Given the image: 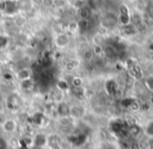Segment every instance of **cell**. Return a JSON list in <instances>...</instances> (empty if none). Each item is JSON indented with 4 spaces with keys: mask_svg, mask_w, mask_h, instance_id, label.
Listing matches in <instances>:
<instances>
[{
    "mask_svg": "<svg viewBox=\"0 0 153 149\" xmlns=\"http://www.w3.org/2000/svg\"><path fill=\"white\" fill-rule=\"evenodd\" d=\"M0 126L2 131L7 134H13L18 130V122L14 119H5Z\"/></svg>",
    "mask_w": 153,
    "mask_h": 149,
    "instance_id": "cell-3",
    "label": "cell"
},
{
    "mask_svg": "<svg viewBox=\"0 0 153 149\" xmlns=\"http://www.w3.org/2000/svg\"><path fill=\"white\" fill-rule=\"evenodd\" d=\"M34 87V81L33 79H27V80H23V81H20V88L22 90H25V92H28V90L33 89Z\"/></svg>",
    "mask_w": 153,
    "mask_h": 149,
    "instance_id": "cell-12",
    "label": "cell"
},
{
    "mask_svg": "<svg viewBox=\"0 0 153 149\" xmlns=\"http://www.w3.org/2000/svg\"><path fill=\"white\" fill-rule=\"evenodd\" d=\"M22 103H23V101H22L21 97L17 94H11L7 98V107L9 110H18L22 106Z\"/></svg>",
    "mask_w": 153,
    "mask_h": 149,
    "instance_id": "cell-1",
    "label": "cell"
},
{
    "mask_svg": "<svg viewBox=\"0 0 153 149\" xmlns=\"http://www.w3.org/2000/svg\"><path fill=\"white\" fill-rule=\"evenodd\" d=\"M92 51H94V56H102L104 54V47L102 44H94Z\"/></svg>",
    "mask_w": 153,
    "mask_h": 149,
    "instance_id": "cell-15",
    "label": "cell"
},
{
    "mask_svg": "<svg viewBox=\"0 0 153 149\" xmlns=\"http://www.w3.org/2000/svg\"><path fill=\"white\" fill-rule=\"evenodd\" d=\"M9 44V37L7 35L0 34V48H5Z\"/></svg>",
    "mask_w": 153,
    "mask_h": 149,
    "instance_id": "cell-16",
    "label": "cell"
},
{
    "mask_svg": "<svg viewBox=\"0 0 153 149\" xmlns=\"http://www.w3.org/2000/svg\"><path fill=\"white\" fill-rule=\"evenodd\" d=\"M76 67V64L74 63V61H70V62H68V63L66 64V68H67V70H69V72L74 70Z\"/></svg>",
    "mask_w": 153,
    "mask_h": 149,
    "instance_id": "cell-20",
    "label": "cell"
},
{
    "mask_svg": "<svg viewBox=\"0 0 153 149\" xmlns=\"http://www.w3.org/2000/svg\"><path fill=\"white\" fill-rule=\"evenodd\" d=\"M83 85V80L80 77H74L71 79V86L74 88H79Z\"/></svg>",
    "mask_w": 153,
    "mask_h": 149,
    "instance_id": "cell-14",
    "label": "cell"
},
{
    "mask_svg": "<svg viewBox=\"0 0 153 149\" xmlns=\"http://www.w3.org/2000/svg\"><path fill=\"white\" fill-rule=\"evenodd\" d=\"M19 11V5H18L17 0H5V7L3 14L7 16H14Z\"/></svg>",
    "mask_w": 153,
    "mask_h": 149,
    "instance_id": "cell-5",
    "label": "cell"
},
{
    "mask_svg": "<svg viewBox=\"0 0 153 149\" xmlns=\"http://www.w3.org/2000/svg\"><path fill=\"white\" fill-rule=\"evenodd\" d=\"M70 112V105H68L65 102H61L57 106V113L60 117H69Z\"/></svg>",
    "mask_w": 153,
    "mask_h": 149,
    "instance_id": "cell-8",
    "label": "cell"
},
{
    "mask_svg": "<svg viewBox=\"0 0 153 149\" xmlns=\"http://www.w3.org/2000/svg\"><path fill=\"white\" fill-rule=\"evenodd\" d=\"M145 84H146L147 88L151 92H153V77H148L145 80Z\"/></svg>",
    "mask_w": 153,
    "mask_h": 149,
    "instance_id": "cell-17",
    "label": "cell"
},
{
    "mask_svg": "<svg viewBox=\"0 0 153 149\" xmlns=\"http://www.w3.org/2000/svg\"><path fill=\"white\" fill-rule=\"evenodd\" d=\"M48 145V136L43 132H38L35 133L33 136V146L35 148L44 149Z\"/></svg>",
    "mask_w": 153,
    "mask_h": 149,
    "instance_id": "cell-2",
    "label": "cell"
},
{
    "mask_svg": "<svg viewBox=\"0 0 153 149\" xmlns=\"http://www.w3.org/2000/svg\"><path fill=\"white\" fill-rule=\"evenodd\" d=\"M55 43L58 47H61V48L66 47L68 44H69V37H68L66 34H64V33L63 34L61 33V34H59L57 37H56Z\"/></svg>",
    "mask_w": 153,
    "mask_h": 149,
    "instance_id": "cell-9",
    "label": "cell"
},
{
    "mask_svg": "<svg viewBox=\"0 0 153 149\" xmlns=\"http://www.w3.org/2000/svg\"><path fill=\"white\" fill-rule=\"evenodd\" d=\"M86 115V109L84 106L79 104H74L70 105V112L69 117L72 120H81L85 117Z\"/></svg>",
    "mask_w": 153,
    "mask_h": 149,
    "instance_id": "cell-4",
    "label": "cell"
},
{
    "mask_svg": "<svg viewBox=\"0 0 153 149\" xmlns=\"http://www.w3.org/2000/svg\"><path fill=\"white\" fill-rule=\"evenodd\" d=\"M30 1H32V3L35 5H42L45 0H30Z\"/></svg>",
    "mask_w": 153,
    "mask_h": 149,
    "instance_id": "cell-21",
    "label": "cell"
},
{
    "mask_svg": "<svg viewBox=\"0 0 153 149\" xmlns=\"http://www.w3.org/2000/svg\"><path fill=\"white\" fill-rule=\"evenodd\" d=\"M127 133H128V136L133 139V140H137L140 134L143 133V128H140V126H137L136 124H132V125L128 126Z\"/></svg>",
    "mask_w": 153,
    "mask_h": 149,
    "instance_id": "cell-7",
    "label": "cell"
},
{
    "mask_svg": "<svg viewBox=\"0 0 153 149\" xmlns=\"http://www.w3.org/2000/svg\"><path fill=\"white\" fill-rule=\"evenodd\" d=\"M152 140H153V139H152Z\"/></svg>",
    "mask_w": 153,
    "mask_h": 149,
    "instance_id": "cell-23",
    "label": "cell"
},
{
    "mask_svg": "<svg viewBox=\"0 0 153 149\" xmlns=\"http://www.w3.org/2000/svg\"><path fill=\"white\" fill-rule=\"evenodd\" d=\"M0 149H9L7 141L3 136H0Z\"/></svg>",
    "mask_w": 153,
    "mask_h": 149,
    "instance_id": "cell-19",
    "label": "cell"
},
{
    "mask_svg": "<svg viewBox=\"0 0 153 149\" xmlns=\"http://www.w3.org/2000/svg\"><path fill=\"white\" fill-rule=\"evenodd\" d=\"M94 57H96V56H94V51H92L91 48H88V49H86V51H84V53H83L84 61L90 62V61H92V60H94Z\"/></svg>",
    "mask_w": 153,
    "mask_h": 149,
    "instance_id": "cell-13",
    "label": "cell"
},
{
    "mask_svg": "<svg viewBox=\"0 0 153 149\" xmlns=\"http://www.w3.org/2000/svg\"><path fill=\"white\" fill-rule=\"evenodd\" d=\"M90 10L87 7H81L78 11V15L79 18L82 20H88V18L90 17Z\"/></svg>",
    "mask_w": 153,
    "mask_h": 149,
    "instance_id": "cell-10",
    "label": "cell"
},
{
    "mask_svg": "<svg viewBox=\"0 0 153 149\" xmlns=\"http://www.w3.org/2000/svg\"><path fill=\"white\" fill-rule=\"evenodd\" d=\"M148 48L150 49V51L153 53V41H152V42H150V43H149V46H148Z\"/></svg>",
    "mask_w": 153,
    "mask_h": 149,
    "instance_id": "cell-22",
    "label": "cell"
},
{
    "mask_svg": "<svg viewBox=\"0 0 153 149\" xmlns=\"http://www.w3.org/2000/svg\"><path fill=\"white\" fill-rule=\"evenodd\" d=\"M143 133L145 136H147L148 138L153 139V120L145 125V127L143 128Z\"/></svg>",
    "mask_w": 153,
    "mask_h": 149,
    "instance_id": "cell-11",
    "label": "cell"
},
{
    "mask_svg": "<svg viewBox=\"0 0 153 149\" xmlns=\"http://www.w3.org/2000/svg\"><path fill=\"white\" fill-rule=\"evenodd\" d=\"M33 72L30 67H23L20 68L17 72H16V78H17L19 81H23V80L32 79Z\"/></svg>",
    "mask_w": 153,
    "mask_h": 149,
    "instance_id": "cell-6",
    "label": "cell"
},
{
    "mask_svg": "<svg viewBox=\"0 0 153 149\" xmlns=\"http://www.w3.org/2000/svg\"><path fill=\"white\" fill-rule=\"evenodd\" d=\"M68 28L71 33H74L76 31H79V26H78V21H74V22H70L69 25H68Z\"/></svg>",
    "mask_w": 153,
    "mask_h": 149,
    "instance_id": "cell-18",
    "label": "cell"
}]
</instances>
